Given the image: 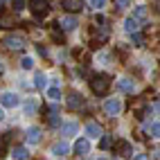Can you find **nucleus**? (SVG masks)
Segmentation results:
<instances>
[{
    "label": "nucleus",
    "instance_id": "f257e3e1",
    "mask_svg": "<svg viewBox=\"0 0 160 160\" xmlns=\"http://www.w3.org/2000/svg\"><path fill=\"white\" fill-rule=\"evenodd\" d=\"M18 104H20V99H18L16 92H12V90L0 92V106H2V108H16Z\"/></svg>",
    "mask_w": 160,
    "mask_h": 160
},
{
    "label": "nucleus",
    "instance_id": "f03ea898",
    "mask_svg": "<svg viewBox=\"0 0 160 160\" xmlns=\"http://www.w3.org/2000/svg\"><path fill=\"white\" fill-rule=\"evenodd\" d=\"M108 86H111V81L106 79L104 74H99V77H95V79L90 81V88H92V92H97V95H106Z\"/></svg>",
    "mask_w": 160,
    "mask_h": 160
},
{
    "label": "nucleus",
    "instance_id": "7ed1b4c3",
    "mask_svg": "<svg viewBox=\"0 0 160 160\" xmlns=\"http://www.w3.org/2000/svg\"><path fill=\"white\" fill-rule=\"evenodd\" d=\"M104 111H106V115H111V117L120 115V113H122V99H117V97L106 99V102H104Z\"/></svg>",
    "mask_w": 160,
    "mask_h": 160
},
{
    "label": "nucleus",
    "instance_id": "20e7f679",
    "mask_svg": "<svg viewBox=\"0 0 160 160\" xmlns=\"http://www.w3.org/2000/svg\"><path fill=\"white\" fill-rule=\"evenodd\" d=\"M5 45L9 50H23L25 48V36H20V34H9L5 38Z\"/></svg>",
    "mask_w": 160,
    "mask_h": 160
},
{
    "label": "nucleus",
    "instance_id": "39448f33",
    "mask_svg": "<svg viewBox=\"0 0 160 160\" xmlns=\"http://www.w3.org/2000/svg\"><path fill=\"white\" fill-rule=\"evenodd\" d=\"M83 133H86V138H90V140H97V138L104 135L102 126H99L97 122H88V124H86V129H83Z\"/></svg>",
    "mask_w": 160,
    "mask_h": 160
},
{
    "label": "nucleus",
    "instance_id": "423d86ee",
    "mask_svg": "<svg viewBox=\"0 0 160 160\" xmlns=\"http://www.w3.org/2000/svg\"><path fill=\"white\" fill-rule=\"evenodd\" d=\"M74 153H79V156H86L90 153V138H77V142H74Z\"/></svg>",
    "mask_w": 160,
    "mask_h": 160
},
{
    "label": "nucleus",
    "instance_id": "0eeeda50",
    "mask_svg": "<svg viewBox=\"0 0 160 160\" xmlns=\"http://www.w3.org/2000/svg\"><path fill=\"white\" fill-rule=\"evenodd\" d=\"M41 135H43L41 126H29L27 133H25V140H27V144H38L41 142Z\"/></svg>",
    "mask_w": 160,
    "mask_h": 160
},
{
    "label": "nucleus",
    "instance_id": "6e6552de",
    "mask_svg": "<svg viewBox=\"0 0 160 160\" xmlns=\"http://www.w3.org/2000/svg\"><path fill=\"white\" fill-rule=\"evenodd\" d=\"M50 153L54 158H66V156H70V147H68V142H57V144H52Z\"/></svg>",
    "mask_w": 160,
    "mask_h": 160
},
{
    "label": "nucleus",
    "instance_id": "1a4fd4ad",
    "mask_svg": "<svg viewBox=\"0 0 160 160\" xmlns=\"http://www.w3.org/2000/svg\"><path fill=\"white\" fill-rule=\"evenodd\" d=\"M29 9H32L36 16H45L48 9H50V5L45 2V0H29Z\"/></svg>",
    "mask_w": 160,
    "mask_h": 160
},
{
    "label": "nucleus",
    "instance_id": "9d476101",
    "mask_svg": "<svg viewBox=\"0 0 160 160\" xmlns=\"http://www.w3.org/2000/svg\"><path fill=\"white\" fill-rule=\"evenodd\" d=\"M59 25L66 29V32H72V29L79 27V20L74 18V16H63V18H59Z\"/></svg>",
    "mask_w": 160,
    "mask_h": 160
},
{
    "label": "nucleus",
    "instance_id": "9b49d317",
    "mask_svg": "<svg viewBox=\"0 0 160 160\" xmlns=\"http://www.w3.org/2000/svg\"><path fill=\"white\" fill-rule=\"evenodd\" d=\"M48 97L52 99V102H57L59 97H61V81L59 79H52V86H48Z\"/></svg>",
    "mask_w": 160,
    "mask_h": 160
},
{
    "label": "nucleus",
    "instance_id": "f8f14e48",
    "mask_svg": "<svg viewBox=\"0 0 160 160\" xmlns=\"http://www.w3.org/2000/svg\"><path fill=\"white\" fill-rule=\"evenodd\" d=\"M77 133H79V124L77 122H63L61 124V135L70 138V135H77Z\"/></svg>",
    "mask_w": 160,
    "mask_h": 160
},
{
    "label": "nucleus",
    "instance_id": "ddd939ff",
    "mask_svg": "<svg viewBox=\"0 0 160 160\" xmlns=\"http://www.w3.org/2000/svg\"><path fill=\"white\" fill-rule=\"evenodd\" d=\"M83 106V97L79 92H70L68 95V108H72V111H77V108H81Z\"/></svg>",
    "mask_w": 160,
    "mask_h": 160
},
{
    "label": "nucleus",
    "instance_id": "4468645a",
    "mask_svg": "<svg viewBox=\"0 0 160 160\" xmlns=\"http://www.w3.org/2000/svg\"><path fill=\"white\" fill-rule=\"evenodd\" d=\"M61 5H63V9H68L70 14L81 12V9H83V2H81V0H63Z\"/></svg>",
    "mask_w": 160,
    "mask_h": 160
},
{
    "label": "nucleus",
    "instance_id": "2eb2a0df",
    "mask_svg": "<svg viewBox=\"0 0 160 160\" xmlns=\"http://www.w3.org/2000/svg\"><path fill=\"white\" fill-rule=\"evenodd\" d=\"M34 88L48 90V74H45V72H36V74H34Z\"/></svg>",
    "mask_w": 160,
    "mask_h": 160
},
{
    "label": "nucleus",
    "instance_id": "dca6fc26",
    "mask_svg": "<svg viewBox=\"0 0 160 160\" xmlns=\"http://www.w3.org/2000/svg\"><path fill=\"white\" fill-rule=\"evenodd\" d=\"M140 29V20H135L133 16H129L124 20V32H129V34H135V32Z\"/></svg>",
    "mask_w": 160,
    "mask_h": 160
},
{
    "label": "nucleus",
    "instance_id": "f3484780",
    "mask_svg": "<svg viewBox=\"0 0 160 160\" xmlns=\"http://www.w3.org/2000/svg\"><path fill=\"white\" fill-rule=\"evenodd\" d=\"M117 88H120L122 92H133V90H135V81H131V79L122 77L120 81H117Z\"/></svg>",
    "mask_w": 160,
    "mask_h": 160
},
{
    "label": "nucleus",
    "instance_id": "a211bd4d",
    "mask_svg": "<svg viewBox=\"0 0 160 160\" xmlns=\"http://www.w3.org/2000/svg\"><path fill=\"white\" fill-rule=\"evenodd\" d=\"M23 111H25V115H34V113L38 111V102H36V99H25Z\"/></svg>",
    "mask_w": 160,
    "mask_h": 160
},
{
    "label": "nucleus",
    "instance_id": "6ab92c4d",
    "mask_svg": "<svg viewBox=\"0 0 160 160\" xmlns=\"http://www.w3.org/2000/svg\"><path fill=\"white\" fill-rule=\"evenodd\" d=\"M117 151H120L124 158H133V149H131L129 142H120V144H117Z\"/></svg>",
    "mask_w": 160,
    "mask_h": 160
},
{
    "label": "nucleus",
    "instance_id": "aec40b11",
    "mask_svg": "<svg viewBox=\"0 0 160 160\" xmlns=\"http://www.w3.org/2000/svg\"><path fill=\"white\" fill-rule=\"evenodd\" d=\"M133 18L140 20V23H142V20H147V7H144V5H138V7L133 9Z\"/></svg>",
    "mask_w": 160,
    "mask_h": 160
},
{
    "label": "nucleus",
    "instance_id": "412c9836",
    "mask_svg": "<svg viewBox=\"0 0 160 160\" xmlns=\"http://www.w3.org/2000/svg\"><path fill=\"white\" fill-rule=\"evenodd\" d=\"M12 156H14V160H25V158L29 156V151H27V149H25V147H16Z\"/></svg>",
    "mask_w": 160,
    "mask_h": 160
},
{
    "label": "nucleus",
    "instance_id": "4be33fe9",
    "mask_svg": "<svg viewBox=\"0 0 160 160\" xmlns=\"http://www.w3.org/2000/svg\"><path fill=\"white\" fill-rule=\"evenodd\" d=\"M20 68H23V70H32V68H34V59H32V57H23V59H20Z\"/></svg>",
    "mask_w": 160,
    "mask_h": 160
},
{
    "label": "nucleus",
    "instance_id": "5701e85b",
    "mask_svg": "<svg viewBox=\"0 0 160 160\" xmlns=\"http://www.w3.org/2000/svg\"><path fill=\"white\" fill-rule=\"evenodd\" d=\"M106 36H108V29L106 27H99V32H95V41H97V43L106 41Z\"/></svg>",
    "mask_w": 160,
    "mask_h": 160
},
{
    "label": "nucleus",
    "instance_id": "b1692460",
    "mask_svg": "<svg viewBox=\"0 0 160 160\" xmlns=\"http://www.w3.org/2000/svg\"><path fill=\"white\" fill-rule=\"evenodd\" d=\"M151 138L160 140V122H153V124H151Z\"/></svg>",
    "mask_w": 160,
    "mask_h": 160
},
{
    "label": "nucleus",
    "instance_id": "393cba45",
    "mask_svg": "<svg viewBox=\"0 0 160 160\" xmlns=\"http://www.w3.org/2000/svg\"><path fill=\"white\" fill-rule=\"evenodd\" d=\"M106 2H108V0H90V7L92 9H104Z\"/></svg>",
    "mask_w": 160,
    "mask_h": 160
},
{
    "label": "nucleus",
    "instance_id": "a878e982",
    "mask_svg": "<svg viewBox=\"0 0 160 160\" xmlns=\"http://www.w3.org/2000/svg\"><path fill=\"white\" fill-rule=\"evenodd\" d=\"M115 7L117 9H129L131 7V0H115Z\"/></svg>",
    "mask_w": 160,
    "mask_h": 160
},
{
    "label": "nucleus",
    "instance_id": "bb28decb",
    "mask_svg": "<svg viewBox=\"0 0 160 160\" xmlns=\"http://www.w3.org/2000/svg\"><path fill=\"white\" fill-rule=\"evenodd\" d=\"M50 124H52V126H59V124H61V120H59V115H57V113H52V115H50Z\"/></svg>",
    "mask_w": 160,
    "mask_h": 160
},
{
    "label": "nucleus",
    "instance_id": "cd10ccee",
    "mask_svg": "<svg viewBox=\"0 0 160 160\" xmlns=\"http://www.w3.org/2000/svg\"><path fill=\"white\" fill-rule=\"evenodd\" d=\"M131 41H133L135 45H142V36L138 34V32H135V34H131Z\"/></svg>",
    "mask_w": 160,
    "mask_h": 160
},
{
    "label": "nucleus",
    "instance_id": "c85d7f7f",
    "mask_svg": "<svg viewBox=\"0 0 160 160\" xmlns=\"http://www.w3.org/2000/svg\"><path fill=\"white\" fill-rule=\"evenodd\" d=\"M111 142H113V140H111L108 135H104V138H102V147H104V149H108V147H111Z\"/></svg>",
    "mask_w": 160,
    "mask_h": 160
},
{
    "label": "nucleus",
    "instance_id": "c756f323",
    "mask_svg": "<svg viewBox=\"0 0 160 160\" xmlns=\"http://www.w3.org/2000/svg\"><path fill=\"white\" fill-rule=\"evenodd\" d=\"M23 7H25V0H16V2H14V9H16V12H20Z\"/></svg>",
    "mask_w": 160,
    "mask_h": 160
},
{
    "label": "nucleus",
    "instance_id": "7c9ffc66",
    "mask_svg": "<svg viewBox=\"0 0 160 160\" xmlns=\"http://www.w3.org/2000/svg\"><path fill=\"white\" fill-rule=\"evenodd\" d=\"M135 160H149V158H147L144 153H138V156H135Z\"/></svg>",
    "mask_w": 160,
    "mask_h": 160
},
{
    "label": "nucleus",
    "instance_id": "2f4dec72",
    "mask_svg": "<svg viewBox=\"0 0 160 160\" xmlns=\"http://www.w3.org/2000/svg\"><path fill=\"white\" fill-rule=\"evenodd\" d=\"M153 111H156V113H160V99H158V102L153 104Z\"/></svg>",
    "mask_w": 160,
    "mask_h": 160
},
{
    "label": "nucleus",
    "instance_id": "473e14b6",
    "mask_svg": "<svg viewBox=\"0 0 160 160\" xmlns=\"http://www.w3.org/2000/svg\"><path fill=\"white\" fill-rule=\"evenodd\" d=\"M2 117H5V111H2V106H0V122H2Z\"/></svg>",
    "mask_w": 160,
    "mask_h": 160
},
{
    "label": "nucleus",
    "instance_id": "72a5a7b5",
    "mask_svg": "<svg viewBox=\"0 0 160 160\" xmlns=\"http://www.w3.org/2000/svg\"><path fill=\"white\" fill-rule=\"evenodd\" d=\"M0 156H2V144H0Z\"/></svg>",
    "mask_w": 160,
    "mask_h": 160
},
{
    "label": "nucleus",
    "instance_id": "f704fd0d",
    "mask_svg": "<svg viewBox=\"0 0 160 160\" xmlns=\"http://www.w3.org/2000/svg\"><path fill=\"white\" fill-rule=\"evenodd\" d=\"M97 160H106V158H97Z\"/></svg>",
    "mask_w": 160,
    "mask_h": 160
}]
</instances>
